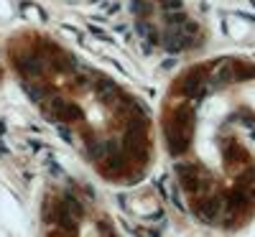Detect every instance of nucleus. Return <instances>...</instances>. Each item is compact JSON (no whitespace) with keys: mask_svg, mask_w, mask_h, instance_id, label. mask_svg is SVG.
I'll return each instance as SVG.
<instances>
[{"mask_svg":"<svg viewBox=\"0 0 255 237\" xmlns=\"http://www.w3.org/2000/svg\"><path fill=\"white\" fill-rule=\"evenodd\" d=\"M10 61L33 102L61 125L110 181H135L151 161L148 115L123 90L90 74L41 36H18Z\"/></svg>","mask_w":255,"mask_h":237,"instance_id":"1","label":"nucleus"},{"mask_svg":"<svg viewBox=\"0 0 255 237\" xmlns=\"http://www.w3.org/2000/svg\"><path fill=\"white\" fill-rule=\"evenodd\" d=\"M138 13L143 18L145 31L166 46L189 44L191 23L179 10L176 0H138Z\"/></svg>","mask_w":255,"mask_h":237,"instance_id":"2","label":"nucleus"}]
</instances>
